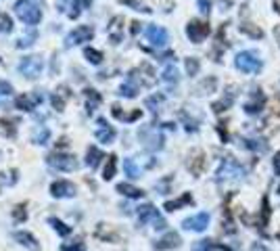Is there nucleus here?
Instances as JSON below:
<instances>
[{
	"instance_id": "22",
	"label": "nucleus",
	"mask_w": 280,
	"mask_h": 251,
	"mask_svg": "<svg viewBox=\"0 0 280 251\" xmlns=\"http://www.w3.org/2000/svg\"><path fill=\"white\" fill-rule=\"evenodd\" d=\"M184 205H193V195L191 193H184L180 199H174V201H165L163 209H167V212H176V209L184 207Z\"/></svg>"
},
{
	"instance_id": "51",
	"label": "nucleus",
	"mask_w": 280,
	"mask_h": 251,
	"mask_svg": "<svg viewBox=\"0 0 280 251\" xmlns=\"http://www.w3.org/2000/svg\"><path fill=\"white\" fill-rule=\"evenodd\" d=\"M217 249H219V251H232V249H228V247H224V245H217Z\"/></svg>"
},
{
	"instance_id": "20",
	"label": "nucleus",
	"mask_w": 280,
	"mask_h": 251,
	"mask_svg": "<svg viewBox=\"0 0 280 251\" xmlns=\"http://www.w3.org/2000/svg\"><path fill=\"white\" fill-rule=\"evenodd\" d=\"M119 94L122 96H128V98H134L138 94V84H136V74L132 72L128 78V82H124L122 86H119Z\"/></svg>"
},
{
	"instance_id": "50",
	"label": "nucleus",
	"mask_w": 280,
	"mask_h": 251,
	"mask_svg": "<svg viewBox=\"0 0 280 251\" xmlns=\"http://www.w3.org/2000/svg\"><path fill=\"white\" fill-rule=\"evenodd\" d=\"M138 25H140V23H138V21H134V23H132V32H134V34H136V32H138Z\"/></svg>"
},
{
	"instance_id": "4",
	"label": "nucleus",
	"mask_w": 280,
	"mask_h": 251,
	"mask_svg": "<svg viewBox=\"0 0 280 251\" xmlns=\"http://www.w3.org/2000/svg\"><path fill=\"white\" fill-rule=\"evenodd\" d=\"M46 164L55 169H61V172H73V169H77L75 157L67 153H51L46 157Z\"/></svg>"
},
{
	"instance_id": "15",
	"label": "nucleus",
	"mask_w": 280,
	"mask_h": 251,
	"mask_svg": "<svg viewBox=\"0 0 280 251\" xmlns=\"http://www.w3.org/2000/svg\"><path fill=\"white\" fill-rule=\"evenodd\" d=\"M264 103H266V98H264V94H262V90L255 88L253 92H251V98H249L247 103H245V111H247L249 115H255V113L262 111Z\"/></svg>"
},
{
	"instance_id": "49",
	"label": "nucleus",
	"mask_w": 280,
	"mask_h": 251,
	"mask_svg": "<svg viewBox=\"0 0 280 251\" xmlns=\"http://www.w3.org/2000/svg\"><path fill=\"white\" fill-rule=\"evenodd\" d=\"M251 251H268V247H264V245H262V243H255V245H253V249H251Z\"/></svg>"
},
{
	"instance_id": "33",
	"label": "nucleus",
	"mask_w": 280,
	"mask_h": 251,
	"mask_svg": "<svg viewBox=\"0 0 280 251\" xmlns=\"http://www.w3.org/2000/svg\"><path fill=\"white\" fill-rule=\"evenodd\" d=\"M178 78H180V74H178V69L174 65H167L161 72V80H163V82H167V84H176Z\"/></svg>"
},
{
	"instance_id": "24",
	"label": "nucleus",
	"mask_w": 280,
	"mask_h": 251,
	"mask_svg": "<svg viewBox=\"0 0 280 251\" xmlns=\"http://www.w3.org/2000/svg\"><path fill=\"white\" fill-rule=\"evenodd\" d=\"M101 159H105L103 151H98L96 147H90V149H88V153H86V166H88L90 169H96L98 164H101Z\"/></svg>"
},
{
	"instance_id": "39",
	"label": "nucleus",
	"mask_w": 280,
	"mask_h": 251,
	"mask_svg": "<svg viewBox=\"0 0 280 251\" xmlns=\"http://www.w3.org/2000/svg\"><path fill=\"white\" fill-rule=\"evenodd\" d=\"M63 251H86V245L82 239H73L69 243H63Z\"/></svg>"
},
{
	"instance_id": "2",
	"label": "nucleus",
	"mask_w": 280,
	"mask_h": 251,
	"mask_svg": "<svg viewBox=\"0 0 280 251\" xmlns=\"http://www.w3.org/2000/svg\"><path fill=\"white\" fill-rule=\"evenodd\" d=\"M234 65L238 72H245V74H257L262 69V59H259L253 50H243L234 57Z\"/></svg>"
},
{
	"instance_id": "46",
	"label": "nucleus",
	"mask_w": 280,
	"mask_h": 251,
	"mask_svg": "<svg viewBox=\"0 0 280 251\" xmlns=\"http://www.w3.org/2000/svg\"><path fill=\"white\" fill-rule=\"evenodd\" d=\"M0 94H4V96H11L13 94V86L4 82V80H0Z\"/></svg>"
},
{
	"instance_id": "41",
	"label": "nucleus",
	"mask_w": 280,
	"mask_h": 251,
	"mask_svg": "<svg viewBox=\"0 0 280 251\" xmlns=\"http://www.w3.org/2000/svg\"><path fill=\"white\" fill-rule=\"evenodd\" d=\"M217 245L213 243L211 239H203V241H197L195 243V247H193V251H211V249H215Z\"/></svg>"
},
{
	"instance_id": "29",
	"label": "nucleus",
	"mask_w": 280,
	"mask_h": 251,
	"mask_svg": "<svg viewBox=\"0 0 280 251\" xmlns=\"http://www.w3.org/2000/svg\"><path fill=\"white\" fill-rule=\"evenodd\" d=\"M243 147L251 149V151H257V153H266V151H268V143H266V140H259V138H245Z\"/></svg>"
},
{
	"instance_id": "16",
	"label": "nucleus",
	"mask_w": 280,
	"mask_h": 251,
	"mask_svg": "<svg viewBox=\"0 0 280 251\" xmlns=\"http://www.w3.org/2000/svg\"><path fill=\"white\" fill-rule=\"evenodd\" d=\"M96 138L98 140H101V143H113V138H115V130L111 128V126H109L107 122H105V119L101 117V119H98V122H96Z\"/></svg>"
},
{
	"instance_id": "13",
	"label": "nucleus",
	"mask_w": 280,
	"mask_h": 251,
	"mask_svg": "<svg viewBox=\"0 0 280 251\" xmlns=\"http://www.w3.org/2000/svg\"><path fill=\"white\" fill-rule=\"evenodd\" d=\"M38 103H42V94H38V92H34V94H21V96L15 98V107L21 109V111H34Z\"/></svg>"
},
{
	"instance_id": "8",
	"label": "nucleus",
	"mask_w": 280,
	"mask_h": 251,
	"mask_svg": "<svg viewBox=\"0 0 280 251\" xmlns=\"http://www.w3.org/2000/svg\"><path fill=\"white\" fill-rule=\"evenodd\" d=\"M209 32H211V27H209L205 21H197V19H193V21L186 25V36L191 38V42H195V44L203 42V40L209 36Z\"/></svg>"
},
{
	"instance_id": "52",
	"label": "nucleus",
	"mask_w": 280,
	"mask_h": 251,
	"mask_svg": "<svg viewBox=\"0 0 280 251\" xmlns=\"http://www.w3.org/2000/svg\"><path fill=\"white\" fill-rule=\"evenodd\" d=\"M274 6H276V11L280 13V0H276V4H274Z\"/></svg>"
},
{
	"instance_id": "44",
	"label": "nucleus",
	"mask_w": 280,
	"mask_h": 251,
	"mask_svg": "<svg viewBox=\"0 0 280 251\" xmlns=\"http://www.w3.org/2000/svg\"><path fill=\"white\" fill-rule=\"evenodd\" d=\"M13 218H15V222H23V220L27 218V212H25V205H17L13 209Z\"/></svg>"
},
{
	"instance_id": "19",
	"label": "nucleus",
	"mask_w": 280,
	"mask_h": 251,
	"mask_svg": "<svg viewBox=\"0 0 280 251\" xmlns=\"http://www.w3.org/2000/svg\"><path fill=\"white\" fill-rule=\"evenodd\" d=\"M188 169H191L195 176L203 174V169H205V155L201 153V151H197V153L191 155V159H188Z\"/></svg>"
},
{
	"instance_id": "31",
	"label": "nucleus",
	"mask_w": 280,
	"mask_h": 251,
	"mask_svg": "<svg viewBox=\"0 0 280 251\" xmlns=\"http://www.w3.org/2000/svg\"><path fill=\"white\" fill-rule=\"evenodd\" d=\"M241 32H243L245 36H249V38H255V40H257V38H264V29L257 27L255 23H249V21L241 25Z\"/></svg>"
},
{
	"instance_id": "40",
	"label": "nucleus",
	"mask_w": 280,
	"mask_h": 251,
	"mask_svg": "<svg viewBox=\"0 0 280 251\" xmlns=\"http://www.w3.org/2000/svg\"><path fill=\"white\" fill-rule=\"evenodd\" d=\"M13 29V19L6 13H0V34H8Z\"/></svg>"
},
{
	"instance_id": "42",
	"label": "nucleus",
	"mask_w": 280,
	"mask_h": 251,
	"mask_svg": "<svg viewBox=\"0 0 280 251\" xmlns=\"http://www.w3.org/2000/svg\"><path fill=\"white\" fill-rule=\"evenodd\" d=\"M199 69H201V63H199V59L188 57V59H186V72H188V76H197Z\"/></svg>"
},
{
	"instance_id": "1",
	"label": "nucleus",
	"mask_w": 280,
	"mask_h": 251,
	"mask_svg": "<svg viewBox=\"0 0 280 251\" xmlns=\"http://www.w3.org/2000/svg\"><path fill=\"white\" fill-rule=\"evenodd\" d=\"M15 13L27 25H36V23H40V19H42V11H40L32 0H17L15 2Z\"/></svg>"
},
{
	"instance_id": "48",
	"label": "nucleus",
	"mask_w": 280,
	"mask_h": 251,
	"mask_svg": "<svg viewBox=\"0 0 280 251\" xmlns=\"http://www.w3.org/2000/svg\"><path fill=\"white\" fill-rule=\"evenodd\" d=\"M274 172L280 176V151H278L276 157H274Z\"/></svg>"
},
{
	"instance_id": "17",
	"label": "nucleus",
	"mask_w": 280,
	"mask_h": 251,
	"mask_svg": "<svg viewBox=\"0 0 280 251\" xmlns=\"http://www.w3.org/2000/svg\"><path fill=\"white\" fill-rule=\"evenodd\" d=\"M109 38H111L113 44H119L124 38V19L122 17H113L111 23H109Z\"/></svg>"
},
{
	"instance_id": "10",
	"label": "nucleus",
	"mask_w": 280,
	"mask_h": 251,
	"mask_svg": "<svg viewBox=\"0 0 280 251\" xmlns=\"http://www.w3.org/2000/svg\"><path fill=\"white\" fill-rule=\"evenodd\" d=\"M243 220H249L257 230H262L266 235V228H268V222H270V201H268V195H264V205H262V212L257 214V218H247L243 216Z\"/></svg>"
},
{
	"instance_id": "7",
	"label": "nucleus",
	"mask_w": 280,
	"mask_h": 251,
	"mask_svg": "<svg viewBox=\"0 0 280 251\" xmlns=\"http://www.w3.org/2000/svg\"><path fill=\"white\" fill-rule=\"evenodd\" d=\"M94 38V29L90 25H77L73 32H69L65 38V46H73V44H82V42H90Z\"/></svg>"
},
{
	"instance_id": "27",
	"label": "nucleus",
	"mask_w": 280,
	"mask_h": 251,
	"mask_svg": "<svg viewBox=\"0 0 280 251\" xmlns=\"http://www.w3.org/2000/svg\"><path fill=\"white\" fill-rule=\"evenodd\" d=\"M117 193H122V195L130 197V199H140V197L144 195V190L142 188H136V186L128 184V182H122V184H117Z\"/></svg>"
},
{
	"instance_id": "25",
	"label": "nucleus",
	"mask_w": 280,
	"mask_h": 251,
	"mask_svg": "<svg viewBox=\"0 0 280 251\" xmlns=\"http://www.w3.org/2000/svg\"><path fill=\"white\" fill-rule=\"evenodd\" d=\"M69 96H71V94H69V88H67V86H61V88H59L57 92L53 94V107L57 109V111H63L65 100H67Z\"/></svg>"
},
{
	"instance_id": "37",
	"label": "nucleus",
	"mask_w": 280,
	"mask_h": 251,
	"mask_svg": "<svg viewBox=\"0 0 280 251\" xmlns=\"http://www.w3.org/2000/svg\"><path fill=\"white\" fill-rule=\"evenodd\" d=\"M124 169H126V174L130 178H140V167L136 166L134 159H126V162H124Z\"/></svg>"
},
{
	"instance_id": "43",
	"label": "nucleus",
	"mask_w": 280,
	"mask_h": 251,
	"mask_svg": "<svg viewBox=\"0 0 280 251\" xmlns=\"http://www.w3.org/2000/svg\"><path fill=\"white\" fill-rule=\"evenodd\" d=\"M34 40H36V32L32 29V32H29L27 36H23L21 40H19L17 46H19V48H27V46H32V44H34Z\"/></svg>"
},
{
	"instance_id": "34",
	"label": "nucleus",
	"mask_w": 280,
	"mask_h": 251,
	"mask_svg": "<svg viewBox=\"0 0 280 251\" xmlns=\"http://www.w3.org/2000/svg\"><path fill=\"white\" fill-rule=\"evenodd\" d=\"M161 103H163V94H153V96H148V98L144 100L146 109H148V111H153V113H157V111H159V107H161Z\"/></svg>"
},
{
	"instance_id": "12",
	"label": "nucleus",
	"mask_w": 280,
	"mask_h": 251,
	"mask_svg": "<svg viewBox=\"0 0 280 251\" xmlns=\"http://www.w3.org/2000/svg\"><path fill=\"white\" fill-rule=\"evenodd\" d=\"M144 36L153 46H165L167 44V32L159 25H148L144 29Z\"/></svg>"
},
{
	"instance_id": "3",
	"label": "nucleus",
	"mask_w": 280,
	"mask_h": 251,
	"mask_svg": "<svg viewBox=\"0 0 280 251\" xmlns=\"http://www.w3.org/2000/svg\"><path fill=\"white\" fill-rule=\"evenodd\" d=\"M245 176V166H241L234 157H226L222 166L217 169V182H226V180H238Z\"/></svg>"
},
{
	"instance_id": "18",
	"label": "nucleus",
	"mask_w": 280,
	"mask_h": 251,
	"mask_svg": "<svg viewBox=\"0 0 280 251\" xmlns=\"http://www.w3.org/2000/svg\"><path fill=\"white\" fill-rule=\"evenodd\" d=\"M234 96H236V92H234V88H230V90H226V94L217 100V103H213L211 105V109L215 113H222V111H226V109H230L232 107V103H234Z\"/></svg>"
},
{
	"instance_id": "36",
	"label": "nucleus",
	"mask_w": 280,
	"mask_h": 251,
	"mask_svg": "<svg viewBox=\"0 0 280 251\" xmlns=\"http://www.w3.org/2000/svg\"><path fill=\"white\" fill-rule=\"evenodd\" d=\"M84 57H86L92 65H98V63L103 61V53H101V50H94V48H90V46L84 50Z\"/></svg>"
},
{
	"instance_id": "9",
	"label": "nucleus",
	"mask_w": 280,
	"mask_h": 251,
	"mask_svg": "<svg viewBox=\"0 0 280 251\" xmlns=\"http://www.w3.org/2000/svg\"><path fill=\"white\" fill-rule=\"evenodd\" d=\"M140 140L144 143V147L148 151H159V149H163V136L161 132H157L155 128H144V130H140L138 132Z\"/></svg>"
},
{
	"instance_id": "5",
	"label": "nucleus",
	"mask_w": 280,
	"mask_h": 251,
	"mask_svg": "<svg viewBox=\"0 0 280 251\" xmlns=\"http://www.w3.org/2000/svg\"><path fill=\"white\" fill-rule=\"evenodd\" d=\"M138 220H140V224L153 222L157 230L165 228V220L161 218V214L157 212V207L151 205V203H146V205H142V207H138Z\"/></svg>"
},
{
	"instance_id": "35",
	"label": "nucleus",
	"mask_w": 280,
	"mask_h": 251,
	"mask_svg": "<svg viewBox=\"0 0 280 251\" xmlns=\"http://www.w3.org/2000/svg\"><path fill=\"white\" fill-rule=\"evenodd\" d=\"M113 115L117 117V119H124V122H134V119H138L140 115H142V113H140V111H134V113H122V107H119V105H113Z\"/></svg>"
},
{
	"instance_id": "11",
	"label": "nucleus",
	"mask_w": 280,
	"mask_h": 251,
	"mask_svg": "<svg viewBox=\"0 0 280 251\" xmlns=\"http://www.w3.org/2000/svg\"><path fill=\"white\" fill-rule=\"evenodd\" d=\"M182 226L186 230H195V233H203V230L209 226V214L201 212V214H197V216H191V218H186Z\"/></svg>"
},
{
	"instance_id": "14",
	"label": "nucleus",
	"mask_w": 280,
	"mask_h": 251,
	"mask_svg": "<svg viewBox=\"0 0 280 251\" xmlns=\"http://www.w3.org/2000/svg\"><path fill=\"white\" fill-rule=\"evenodd\" d=\"M51 195L57 199H65V197H73L75 195V186L67 180H57L51 184Z\"/></svg>"
},
{
	"instance_id": "45",
	"label": "nucleus",
	"mask_w": 280,
	"mask_h": 251,
	"mask_svg": "<svg viewBox=\"0 0 280 251\" xmlns=\"http://www.w3.org/2000/svg\"><path fill=\"white\" fill-rule=\"evenodd\" d=\"M197 2H199V11L203 15H209V11H211V0H197Z\"/></svg>"
},
{
	"instance_id": "55",
	"label": "nucleus",
	"mask_w": 280,
	"mask_h": 251,
	"mask_svg": "<svg viewBox=\"0 0 280 251\" xmlns=\"http://www.w3.org/2000/svg\"><path fill=\"white\" fill-rule=\"evenodd\" d=\"M278 239H280V233H278Z\"/></svg>"
},
{
	"instance_id": "30",
	"label": "nucleus",
	"mask_w": 280,
	"mask_h": 251,
	"mask_svg": "<svg viewBox=\"0 0 280 251\" xmlns=\"http://www.w3.org/2000/svg\"><path fill=\"white\" fill-rule=\"evenodd\" d=\"M48 136H51V132H48V128H44V126H36L32 130V140L36 145H44L48 140Z\"/></svg>"
},
{
	"instance_id": "21",
	"label": "nucleus",
	"mask_w": 280,
	"mask_h": 251,
	"mask_svg": "<svg viewBox=\"0 0 280 251\" xmlns=\"http://www.w3.org/2000/svg\"><path fill=\"white\" fill-rule=\"evenodd\" d=\"M15 239H17L23 247H27L29 251H40V245H38V241L34 239V235L25 233V230H17V233H15Z\"/></svg>"
},
{
	"instance_id": "54",
	"label": "nucleus",
	"mask_w": 280,
	"mask_h": 251,
	"mask_svg": "<svg viewBox=\"0 0 280 251\" xmlns=\"http://www.w3.org/2000/svg\"><path fill=\"white\" fill-rule=\"evenodd\" d=\"M278 193H280V186H278Z\"/></svg>"
},
{
	"instance_id": "26",
	"label": "nucleus",
	"mask_w": 280,
	"mask_h": 251,
	"mask_svg": "<svg viewBox=\"0 0 280 251\" xmlns=\"http://www.w3.org/2000/svg\"><path fill=\"white\" fill-rule=\"evenodd\" d=\"M90 4H92V0H69L67 15L71 19H75V17H79V13H82V8H88Z\"/></svg>"
},
{
	"instance_id": "47",
	"label": "nucleus",
	"mask_w": 280,
	"mask_h": 251,
	"mask_svg": "<svg viewBox=\"0 0 280 251\" xmlns=\"http://www.w3.org/2000/svg\"><path fill=\"white\" fill-rule=\"evenodd\" d=\"M126 4L128 6H134L136 11H142V13H151V8H146L144 4H140V2H136V0H126Z\"/></svg>"
},
{
	"instance_id": "53",
	"label": "nucleus",
	"mask_w": 280,
	"mask_h": 251,
	"mask_svg": "<svg viewBox=\"0 0 280 251\" xmlns=\"http://www.w3.org/2000/svg\"><path fill=\"white\" fill-rule=\"evenodd\" d=\"M276 38L280 40V27H276Z\"/></svg>"
},
{
	"instance_id": "6",
	"label": "nucleus",
	"mask_w": 280,
	"mask_h": 251,
	"mask_svg": "<svg viewBox=\"0 0 280 251\" xmlns=\"http://www.w3.org/2000/svg\"><path fill=\"white\" fill-rule=\"evenodd\" d=\"M19 74L25 76L27 80H36L42 74V59L38 57H23L19 61Z\"/></svg>"
},
{
	"instance_id": "28",
	"label": "nucleus",
	"mask_w": 280,
	"mask_h": 251,
	"mask_svg": "<svg viewBox=\"0 0 280 251\" xmlns=\"http://www.w3.org/2000/svg\"><path fill=\"white\" fill-rule=\"evenodd\" d=\"M180 243H182V239H180L178 233H167L157 245L161 249H176V247H180Z\"/></svg>"
},
{
	"instance_id": "23",
	"label": "nucleus",
	"mask_w": 280,
	"mask_h": 251,
	"mask_svg": "<svg viewBox=\"0 0 280 251\" xmlns=\"http://www.w3.org/2000/svg\"><path fill=\"white\" fill-rule=\"evenodd\" d=\"M84 96H86V111L92 113L94 109L101 105V94H98L94 88H86L84 90Z\"/></svg>"
},
{
	"instance_id": "32",
	"label": "nucleus",
	"mask_w": 280,
	"mask_h": 251,
	"mask_svg": "<svg viewBox=\"0 0 280 251\" xmlns=\"http://www.w3.org/2000/svg\"><path fill=\"white\" fill-rule=\"evenodd\" d=\"M117 172V157L115 155H109L107 157V166H105V172H103V178L105 180H111Z\"/></svg>"
},
{
	"instance_id": "38",
	"label": "nucleus",
	"mask_w": 280,
	"mask_h": 251,
	"mask_svg": "<svg viewBox=\"0 0 280 251\" xmlns=\"http://www.w3.org/2000/svg\"><path fill=\"white\" fill-rule=\"evenodd\" d=\"M48 222H51V226L57 230V233L59 235H61V237H67L69 233H71V228H69L67 224H63L61 222V220H57V218H51V220H48Z\"/></svg>"
}]
</instances>
